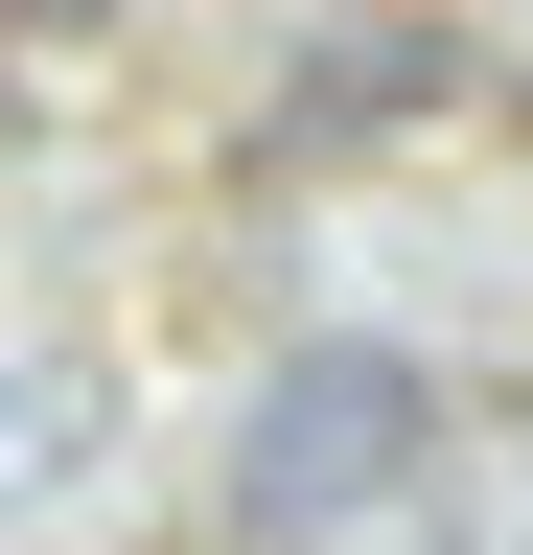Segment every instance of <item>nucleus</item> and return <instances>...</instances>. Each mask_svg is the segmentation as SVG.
Instances as JSON below:
<instances>
[{
  "mask_svg": "<svg viewBox=\"0 0 533 555\" xmlns=\"http://www.w3.org/2000/svg\"><path fill=\"white\" fill-rule=\"evenodd\" d=\"M418 486H441V371H418V347L325 324V347H279V371H255V416H232V532H255V555L394 532Z\"/></svg>",
  "mask_w": 533,
  "mask_h": 555,
  "instance_id": "f257e3e1",
  "label": "nucleus"
},
{
  "mask_svg": "<svg viewBox=\"0 0 533 555\" xmlns=\"http://www.w3.org/2000/svg\"><path fill=\"white\" fill-rule=\"evenodd\" d=\"M116 486V347L0 324V509H93Z\"/></svg>",
  "mask_w": 533,
  "mask_h": 555,
  "instance_id": "f03ea898",
  "label": "nucleus"
},
{
  "mask_svg": "<svg viewBox=\"0 0 533 555\" xmlns=\"http://www.w3.org/2000/svg\"><path fill=\"white\" fill-rule=\"evenodd\" d=\"M464 93V24H325L279 69V139H394V116H441Z\"/></svg>",
  "mask_w": 533,
  "mask_h": 555,
  "instance_id": "7ed1b4c3",
  "label": "nucleus"
},
{
  "mask_svg": "<svg viewBox=\"0 0 533 555\" xmlns=\"http://www.w3.org/2000/svg\"><path fill=\"white\" fill-rule=\"evenodd\" d=\"M24 139H47V93H24V47H0V163H24Z\"/></svg>",
  "mask_w": 533,
  "mask_h": 555,
  "instance_id": "20e7f679",
  "label": "nucleus"
}]
</instances>
